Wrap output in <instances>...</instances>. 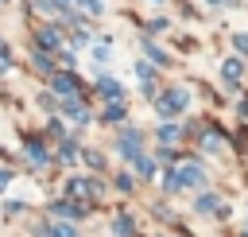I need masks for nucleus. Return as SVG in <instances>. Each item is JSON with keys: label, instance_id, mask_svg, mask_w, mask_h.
<instances>
[{"label": "nucleus", "instance_id": "1", "mask_svg": "<svg viewBox=\"0 0 248 237\" xmlns=\"http://www.w3.org/2000/svg\"><path fill=\"white\" fill-rule=\"evenodd\" d=\"M190 109V89L186 85H170V89H163L159 97H155V113L159 117H178V113H186Z\"/></svg>", "mask_w": 248, "mask_h": 237}, {"label": "nucleus", "instance_id": "2", "mask_svg": "<svg viewBox=\"0 0 248 237\" xmlns=\"http://www.w3.org/2000/svg\"><path fill=\"white\" fill-rule=\"evenodd\" d=\"M116 152L124 155V159H140V152H143V132L140 128H128V132H120V140H116Z\"/></svg>", "mask_w": 248, "mask_h": 237}, {"label": "nucleus", "instance_id": "3", "mask_svg": "<svg viewBox=\"0 0 248 237\" xmlns=\"http://www.w3.org/2000/svg\"><path fill=\"white\" fill-rule=\"evenodd\" d=\"M50 93H54V97H62V101H70V97H78V78H74L70 70H62V74H54V78H50Z\"/></svg>", "mask_w": 248, "mask_h": 237}, {"label": "nucleus", "instance_id": "4", "mask_svg": "<svg viewBox=\"0 0 248 237\" xmlns=\"http://www.w3.org/2000/svg\"><path fill=\"white\" fill-rule=\"evenodd\" d=\"M202 179H205V171H202L198 163H182V167L174 171V190H178V186H202Z\"/></svg>", "mask_w": 248, "mask_h": 237}, {"label": "nucleus", "instance_id": "5", "mask_svg": "<svg viewBox=\"0 0 248 237\" xmlns=\"http://www.w3.org/2000/svg\"><path fill=\"white\" fill-rule=\"evenodd\" d=\"M62 47V31L58 27H39L35 31V51H58Z\"/></svg>", "mask_w": 248, "mask_h": 237}, {"label": "nucleus", "instance_id": "6", "mask_svg": "<svg viewBox=\"0 0 248 237\" xmlns=\"http://www.w3.org/2000/svg\"><path fill=\"white\" fill-rule=\"evenodd\" d=\"M97 93H101L105 101H124V85L112 82L108 74H97Z\"/></svg>", "mask_w": 248, "mask_h": 237}, {"label": "nucleus", "instance_id": "7", "mask_svg": "<svg viewBox=\"0 0 248 237\" xmlns=\"http://www.w3.org/2000/svg\"><path fill=\"white\" fill-rule=\"evenodd\" d=\"M23 155L31 159V167H46L50 163V155H46V148L39 140H23Z\"/></svg>", "mask_w": 248, "mask_h": 237}, {"label": "nucleus", "instance_id": "8", "mask_svg": "<svg viewBox=\"0 0 248 237\" xmlns=\"http://www.w3.org/2000/svg\"><path fill=\"white\" fill-rule=\"evenodd\" d=\"M62 113H66V117H74L78 124H89V109H85V101H81V97L62 101Z\"/></svg>", "mask_w": 248, "mask_h": 237}, {"label": "nucleus", "instance_id": "9", "mask_svg": "<svg viewBox=\"0 0 248 237\" xmlns=\"http://www.w3.org/2000/svg\"><path fill=\"white\" fill-rule=\"evenodd\" d=\"M66 194H70V198H89V194H97V183H89V179H70V183H66Z\"/></svg>", "mask_w": 248, "mask_h": 237}, {"label": "nucleus", "instance_id": "10", "mask_svg": "<svg viewBox=\"0 0 248 237\" xmlns=\"http://www.w3.org/2000/svg\"><path fill=\"white\" fill-rule=\"evenodd\" d=\"M221 78H225L229 85H236V82L244 78V62H240V58H229V62L221 66Z\"/></svg>", "mask_w": 248, "mask_h": 237}, {"label": "nucleus", "instance_id": "11", "mask_svg": "<svg viewBox=\"0 0 248 237\" xmlns=\"http://www.w3.org/2000/svg\"><path fill=\"white\" fill-rule=\"evenodd\" d=\"M143 54H147L151 62H159V66H167V62H170V58H167V51H163V47H155L151 39H143Z\"/></svg>", "mask_w": 248, "mask_h": 237}, {"label": "nucleus", "instance_id": "12", "mask_svg": "<svg viewBox=\"0 0 248 237\" xmlns=\"http://www.w3.org/2000/svg\"><path fill=\"white\" fill-rule=\"evenodd\" d=\"M155 136H159L163 144H174V140H182V128H178V124H159Z\"/></svg>", "mask_w": 248, "mask_h": 237}, {"label": "nucleus", "instance_id": "13", "mask_svg": "<svg viewBox=\"0 0 248 237\" xmlns=\"http://www.w3.org/2000/svg\"><path fill=\"white\" fill-rule=\"evenodd\" d=\"M31 66H35L39 74H54V70H50V58H46V51H31Z\"/></svg>", "mask_w": 248, "mask_h": 237}, {"label": "nucleus", "instance_id": "14", "mask_svg": "<svg viewBox=\"0 0 248 237\" xmlns=\"http://www.w3.org/2000/svg\"><path fill=\"white\" fill-rule=\"evenodd\" d=\"M194 206H198L202 214H213V210H221V202H217V194H202V198H198Z\"/></svg>", "mask_w": 248, "mask_h": 237}, {"label": "nucleus", "instance_id": "15", "mask_svg": "<svg viewBox=\"0 0 248 237\" xmlns=\"http://www.w3.org/2000/svg\"><path fill=\"white\" fill-rule=\"evenodd\" d=\"M78 8H81L85 16H101V12H105V0H78Z\"/></svg>", "mask_w": 248, "mask_h": 237}, {"label": "nucleus", "instance_id": "16", "mask_svg": "<svg viewBox=\"0 0 248 237\" xmlns=\"http://www.w3.org/2000/svg\"><path fill=\"white\" fill-rule=\"evenodd\" d=\"M124 117V101H108L105 105V120H120Z\"/></svg>", "mask_w": 248, "mask_h": 237}, {"label": "nucleus", "instance_id": "17", "mask_svg": "<svg viewBox=\"0 0 248 237\" xmlns=\"http://www.w3.org/2000/svg\"><path fill=\"white\" fill-rule=\"evenodd\" d=\"M74 155H78V148H74V140H66L58 148V163H74Z\"/></svg>", "mask_w": 248, "mask_h": 237}, {"label": "nucleus", "instance_id": "18", "mask_svg": "<svg viewBox=\"0 0 248 237\" xmlns=\"http://www.w3.org/2000/svg\"><path fill=\"white\" fill-rule=\"evenodd\" d=\"M112 233L116 237H132V218H116L112 221Z\"/></svg>", "mask_w": 248, "mask_h": 237}, {"label": "nucleus", "instance_id": "19", "mask_svg": "<svg viewBox=\"0 0 248 237\" xmlns=\"http://www.w3.org/2000/svg\"><path fill=\"white\" fill-rule=\"evenodd\" d=\"M35 101H39V109H46V113H50V109H58V105H62V101H58V97H54V93H39V97H35Z\"/></svg>", "mask_w": 248, "mask_h": 237}, {"label": "nucleus", "instance_id": "20", "mask_svg": "<svg viewBox=\"0 0 248 237\" xmlns=\"http://www.w3.org/2000/svg\"><path fill=\"white\" fill-rule=\"evenodd\" d=\"M136 171H140V175H151V171H155V163H151L147 155H140V159H136Z\"/></svg>", "mask_w": 248, "mask_h": 237}, {"label": "nucleus", "instance_id": "21", "mask_svg": "<svg viewBox=\"0 0 248 237\" xmlns=\"http://www.w3.org/2000/svg\"><path fill=\"white\" fill-rule=\"evenodd\" d=\"M50 237H78V233H74V225H66V221H62V225H54V229H50Z\"/></svg>", "mask_w": 248, "mask_h": 237}, {"label": "nucleus", "instance_id": "22", "mask_svg": "<svg viewBox=\"0 0 248 237\" xmlns=\"http://www.w3.org/2000/svg\"><path fill=\"white\" fill-rule=\"evenodd\" d=\"M85 163H89V167H105V159H101V152H85Z\"/></svg>", "mask_w": 248, "mask_h": 237}, {"label": "nucleus", "instance_id": "23", "mask_svg": "<svg viewBox=\"0 0 248 237\" xmlns=\"http://www.w3.org/2000/svg\"><path fill=\"white\" fill-rule=\"evenodd\" d=\"M116 186L120 190H132V175H116Z\"/></svg>", "mask_w": 248, "mask_h": 237}, {"label": "nucleus", "instance_id": "24", "mask_svg": "<svg viewBox=\"0 0 248 237\" xmlns=\"http://www.w3.org/2000/svg\"><path fill=\"white\" fill-rule=\"evenodd\" d=\"M236 51H240V54H248V35H236Z\"/></svg>", "mask_w": 248, "mask_h": 237}, {"label": "nucleus", "instance_id": "25", "mask_svg": "<svg viewBox=\"0 0 248 237\" xmlns=\"http://www.w3.org/2000/svg\"><path fill=\"white\" fill-rule=\"evenodd\" d=\"M8 179H12V175H8V171H0V190L8 186Z\"/></svg>", "mask_w": 248, "mask_h": 237}, {"label": "nucleus", "instance_id": "26", "mask_svg": "<svg viewBox=\"0 0 248 237\" xmlns=\"http://www.w3.org/2000/svg\"><path fill=\"white\" fill-rule=\"evenodd\" d=\"M209 4H221V0H209Z\"/></svg>", "mask_w": 248, "mask_h": 237}, {"label": "nucleus", "instance_id": "27", "mask_svg": "<svg viewBox=\"0 0 248 237\" xmlns=\"http://www.w3.org/2000/svg\"><path fill=\"white\" fill-rule=\"evenodd\" d=\"M151 4H163V0H151Z\"/></svg>", "mask_w": 248, "mask_h": 237}]
</instances>
